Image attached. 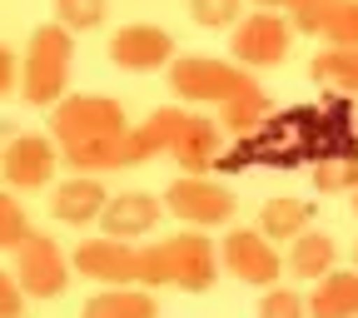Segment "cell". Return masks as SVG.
Masks as SVG:
<instances>
[{
	"label": "cell",
	"mask_w": 358,
	"mask_h": 318,
	"mask_svg": "<svg viewBox=\"0 0 358 318\" xmlns=\"http://www.w3.org/2000/svg\"><path fill=\"white\" fill-rule=\"evenodd\" d=\"M140 284L145 289L169 284V254H164V244H140Z\"/></svg>",
	"instance_id": "83f0119b"
},
{
	"label": "cell",
	"mask_w": 358,
	"mask_h": 318,
	"mask_svg": "<svg viewBox=\"0 0 358 318\" xmlns=\"http://www.w3.org/2000/svg\"><path fill=\"white\" fill-rule=\"evenodd\" d=\"M110 204L105 185H100V174H75L65 179V185H55V199H50V214L60 224H90V219H100Z\"/></svg>",
	"instance_id": "5bb4252c"
},
{
	"label": "cell",
	"mask_w": 358,
	"mask_h": 318,
	"mask_svg": "<svg viewBox=\"0 0 358 318\" xmlns=\"http://www.w3.org/2000/svg\"><path fill=\"white\" fill-rule=\"evenodd\" d=\"M129 134V129H124ZM124 134L110 140H80V145H60V164H70L75 174H105V169H124Z\"/></svg>",
	"instance_id": "ac0fdd59"
},
{
	"label": "cell",
	"mask_w": 358,
	"mask_h": 318,
	"mask_svg": "<svg viewBox=\"0 0 358 318\" xmlns=\"http://www.w3.org/2000/svg\"><path fill=\"white\" fill-rule=\"evenodd\" d=\"M268 120V95H264V85L259 80H249L234 100H224L219 105V124L224 129H234V134H249V129H259Z\"/></svg>",
	"instance_id": "44dd1931"
},
{
	"label": "cell",
	"mask_w": 358,
	"mask_h": 318,
	"mask_svg": "<svg viewBox=\"0 0 358 318\" xmlns=\"http://www.w3.org/2000/svg\"><path fill=\"white\" fill-rule=\"evenodd\" d=\"M319 40L338 45V50H358V0H334V10H329Z\"/></svg>",
	"instance_id": "603a6c76"
},
{
	"label": "cell",
	"mask_w": 358,
	"mask_h": 318,
	"mask_svg": "<svg viewBox=\"0 0 358 318\" xmlns=\"http://www.w3.org/2000/svg\"><path fill=\"white\" fill-rule=\"evenodd\" d=\"M105 6L110 0H55V25H65L70 35L95 30V25H105Z\"/></svg>",
	"instance_id": "cb8c5ba5"
},
{
	"label": "cell",
	"mask_w": 358,
	"mask_h": 318,
	"mask_svg": "<svg viewBox=\"0 0 358 318\" xmlns=\"http://www.w3.org/2000/svg\"><path fill=\"white\" fill-rule=\"evenodd\" d=\"M189 15L204 30H234L244 20V0H189Z\"/></svg>",
	"instance_id": "d4e9b609"
},
{
	"label": "cell",
	"mask_w": 358,
	"mask_h": 318,
	"mask_svg": "<svg viewBox=\"0 0 358 318\" xmlns=\"http://www.w3.org/2000/svg\"><path fill=\"white\" fill-rule=\"evenodd\" d=\"M105 55H110V65L134 70V75L164 70V65H174V35L164 25H124V30L110 35Z\"/></svg>",
	"instance_id": "8fae6325"
},
{
	"label": "cell",
	"mask_w": 358,
	"mask_h": 318,
	"mask_svg": "<svg viewBox=\"0 0 358 318\" xmlns=\"http://www.w3.org/2000/svg\"><path fill=\"white\" fill-rule=\"evenodd\" d=\"M294 20L289 15H279V10H254V15H244L239 25H234V35H229V55H234V65H244V70H268V65H284L289 55H294Z\"/></svg>",
	"instance_id": "277c9868"
},
{
	"label": "cell",
	"mask_w": 358,
	"mask_h": 318,
	"mask_svg": "<svg viewBox=\"0 0 358 318\" xmlns=\"http://www.w3.org/2000/svg\"><path fill=\"white\" fill-rule=\"evenodd\" d=\"M249 80H254V75H249L244 65H234V60H209V55H174V65H169L174 95L189 100V105H224V100H234Z\"/></svg>",
	"instance_id": "3957f363"
},
{
	"label": "cell",
	"mask_w": 358,
	"mask_h": 318,
	"mask_svg": "<svg viewBox=\"0 0 358 318\" xmlns=\"http://www.w3.org/2000/svg\"><path fill=\"white\" fill-rule=\"evenodd\" d=\"M303 229H313V204L294 199V194H274L259 209V234L264 239H299Z\"/></svg>",
	"instance_id": "e0dca14e"
},
{
	"label": "cell",
	"mask_w": 358,
	"mask_h": 318,
	"mask_svg": "<svg viewBox=\"0 0 358 318\" xmlns=\"http://www.w3.org/2000/svg\"><path fill=\"white\" fill-rule=\"evenodd\" d=\"M159 150H155V140L145 134V124H134L129 134H124V169L129 164H145V159H155Z\"/></svg>",
	"instance_id": "f546056e"
},
{
	"label": "cell",
	"mask_w": 358,
	"mask_h": 318,
	"mask_svg": "<svg viewBox=\"0 0 358 318\" xmlns=\"http://www.w3.org/2000/svg\"><path fill=\"white\" fill-rule=\"evenodd\" d=\"M70 268L75 263L65 259V249L50 234H35L30 229V239L15 249V279H20V289L30 298H60L65 284H70Z\"/></svg>",
	"instance_id": "52a82bcc"
},
{
	"label": "cell",
	"mask_w": 358,
	"mask_h": 318,
	"mask_svg": "<svg viewBox=\"0 0 358 318\" xmlns=\"http://www.w3.org/2000/svg\"><path fill=\"white\" fill-rule=\"evenodd\" d=\"M353 259H358V244H353Z\"/></svg>",
	"instance_id": "e575fe53"
},
{
	"label": "cell",
	"mask_w": 358,
	"mask_h": 318,
	"mask_svg": "<svg viewBox=\"0 0 358 318\" xmlns=\"http://www.w3.org/2000/svg\"><path fill=\"white\" fill-rule=\"evenodd\" d=\"M10 89H20V60L6 50V45H0V100H6Z\"/></svg>",
	"instance_id": "1f68e13d"
},
{
	"label": "cell",
	"mask_w": 358,
	"mask_h": 318,
	"mask_svg": "<svg viewBox=\"0 0 358 318\" xmlns=\"http://www.w3.org/2000/svg\"><path fill=\"white\" fill-rule=\"evenodd\" d=\"M75 65V35L65 25H40L20 55V95L30 105H60Z\"/></svg>",
	"instance_id": "6da1fadb"
},
{
	"label": "cell",
	"mask_w": 358,
	"mask_h": 318,
	"mask_svg": "<svg viewBox=\"0 0 358 318\" xmlns=\"http://www.w3.org/2000/svg\"><path fill=\"white\" fill-rule=\"evenodd\" d=\"M70 263L85 279H100L105 289L140 284V244H129V239H85L70 254Z\"/></svg>",
	"instance_id": "30bf717a"
},
{
	"label": "cell",
	"mask_w": 358,
	"mask_h": 318,
	"mask_svg": "<svg viewBox=\"0 0 358 318\" xmlns=\"http://www.w3.org/2000/svg\"><path fill=\"white\" fill-rule=\"evenodd\" d=\"M0 154H6V150H0Z\"/></svg>",
	"instance_id": "d590c367"
},
{
	"label": "cell",
	"mask_w": 358,
	"mask_h": 318,
	"mask_svg": "<svg viewBox=\"0 0 358 318\" xmlns=\"http://www.w3.org/2000/svg\"><path fill=\"white\" fill-rule=\"evenodd\" d=\"M334 268H338V244H334V234L303 229V234L294 239V249H289V274H294V279H313V284H319L324 274H334Z\"/></svg>",
	"instance_id": "2e32d148"
},
{
	"label": "cell",
	"mask_w": 358,
	"mask_h": 318,
	"mask_svg": "<svg viewBox=\"0 0 358 318\" xmlns=\"http://www.w3.org/2000/svg\"><path fill=\"white\" fill-rule=\"evenodd\" d=\"M55 164H60V145L45 140V134H15L0 154V174H6L10 189H45Z\"/></svg>",
	"instance_id": "7c38bea8"
},
{
	"label": "cell",
	"mask_w": 358,
	"mask_h": 318,
	"mask_svg": "<svg viewBox=\"0 0 358 318\" xmlns=\"http://www.w3.org/2000/svg\"><path fill=\"white\" fill-rule=\"evenodd\" d=\"M219 263L229 268L239 284H254V289H274V279L284 274L274 244H268L259 229H229L224 244H219Z\"/></svg>",
	"instance_id": "9c48e42d"
},
{
	"label": "cell",
	"mask_w": 358,
	"mask_h": 318,
	"mask_svg": "<svg viewBox=\"0 0 358 318\" xmlns=\"http://www.w3.org/2000/svg\"><path fill=\"white\" fill-rule=\"evenodd\" d=\"M308 318H358V274L348 268L324 274L308 294Z\"/></svg>",
	"instance_id": "9a60e30c"
},
{
	"label": "cell",
	"mask_w": 358,
	"mask_h": 318,
	"mask_svg": "<svg viewBox=\"0 0 358 318\" xmlns=\"http://www.w3.org/2000/svg\"><path fill=\"white\" fill-rule=\"evenodd\" d=\"M313 189L319 194H353L358 189V159L353 154H329L324 164H313Z\"/></svg>",
	"instance_id": "7402d4cb"
},
{
	"label": "cell",
	"mask_w": 358,
	"mask_h": 318,
	"mask_svg": "<svg viewBox=\"0 0 358 318\" xmlns=\"http://www.w3.org/2000/svg\"><path fill=\"white\" fill-rule=\"evenodd\" d=\"M329 10H334V0H308V6H299L289 20H294V30H299V35H324Z\"/></svg>",
	"instance_id": "f1b7e54d"
},
{
	"label": "cell",
	"mask_w": 358,
	"mask_h": 318,
	"mask_svg": "<svg viewBox=\"0 0 358 318\" xmlns=\"http://www.w3.org/2000/svg\"><path fill=\"white\" fill-rule=\"evenodd\" d=\"M80 318H159V308H155V298L145 289L124 284V289H105L95 298H85Z\"/></svg>",
	"instance_id": "d6986e66"
},
{
	"label": "cell",
	"mask_w": 358,
	"mask_h": 318,
	"mask_svg": "<svg viewBox=\"0 0 358 318\" xmlns=\"http://www.w3.org/2000/svg\"><path fill=\"white\" fill-rule=\"evenodd\" d=\"M353 214H358V189H353Z\"/></svg>",
	"instance_id": "836d02e7"
},
{
	"label": "cell",
	"mask_w": 358,
	"mask_h": 318,
	"mask_svg": "<svg viewBox=\"0 0 358 318\" xmlns=\"http://www.w3.org/2000/svg\"><path fill=\"white\" fill-rule=\"evenodd\" d=\"M159 224V199L145 194V189H124V194H110L105 214H100V229L105 239H145L150 229Z\"/></svg>",
	"instance_id": "4fadbf2b"
},
{
	"label": "cell",
	"mask_w": 358,
	"mask_h": 318,
	"mask_svg": "<svg viewBox=\"0 0 358 318\" xmlns=\"http://www.w3.org/2000/svg\"><path fill=\"white\" fill-rule=\"evenodd\" d=\"M259 10H284V15H294L299 6H308V0H254Z\"/></svg>",
	"instance_id": "d6a6232c"
},
{
	"label": "cell",
	"mask_w": 358,
	"mask_h": 318,
	"mask_svg": "<svg viewBox=\"0 0 358 318\" xmlns=\"http://www.w3.org/2000/svg\"><path fill=\"white\" fill-rule=\"evenodd\" d=\"M25 239H30V219H25L20 199H10L0 189V254H15Z\"/></svg>",
	"instance_id": "484cf974"
},
{
	"label": "cell",
	"mask_w": 358,
	"mask_h": 318,
	"mask_svg": "<svg viewBox=\"0 0 358 318\" xmlns=\"http://www.w3.org/2000/svg\"><path fill=\"white\" fill-rule=\"evenodd\" d=\"M20 308H25V289H20V279L0 268V318H20Z\"/></svg>",
	"instance_id": "4dcf8cb0"
},
{
	"label": "cell",
	"mask_w": 358,
	"mask_h": 318,
	"mask_svg": "<svg viewBox=\"0 0 358 318\" xmlns=\"http://www.w3.org/2000/svg\"><path fill=\"white\" fill-rule=\"evenodd\" d=\"M259 318H308V298L294 289H268L259 303Z\"/></svg>",
	"instance_id": "4316f807"
},
{
	"label": "cell",
	"mask_w": 358,
	"mask_h": 318,
	"mask_svg": "<svg viewBox=\"0 0 358 318\" xmlns=\"http://www.w3.org/2000/svg\"><path fill=\"white\" fill-rule=\"evenodd\" d=\"M308 75L319 80V89L358 95V50H338V45H329V50H319V55H313Z\"/></svg>",
	"instance_id": "ffe728a7"
},
{
	"label": "cell",
	"mask_w": 358,
	"mask_h": 318,
	"mask_svg": "<svg viewBox=\"0 0 358 318\" xmlns=\"http://www.w3.org/2000/svg\"><path fill=\"white\" fill-rule=\"evenodd\" d=\"M164 209L174 219H185L189 229H214V224H229L234 219L239 199L224 185H214L209 174H179L174 185L164 189Z\"/></svg>",
	"instance_id": "8992f818"
},
{
	"label": "cell",
	"mask_w": 358,
	"mask_h": 318,
	"mask_svg": "<svg viewBox=\"0 0 358 318\" xmlns=\"http://www.w3.org/2000/svg\"><path fill=\"white\" fill-rule=\"evenodd\" d=\"M145 134L155 140V150L174 154L185 174H209L219 159V124L189 110H155L145 120Z\"/></svg>",
	"instance_id": "7a4b0ae2"
},
{
	"label": "cell",
	"mask_w": 358,
	"mask_h": 318,
	"mask_svg": "<svg viewBox=\"0 0 358 318\" xmlns=\"http://www.w3.org/2000/svg\"><path fill=\"white\" fill-rule=\"evenodd\" d=\"M124 105L110 95H70L50 115V140L55 145H80V140H110L124 134Z\"/></svg>",
	"instance_id": "5b68a950"
},
{
	"label": "cell",
	"mask_w": 358,
	"mask_h": 318,
	"mask_svg": "<svg viewBox=\"0 0 358 318\" xmlns=\"http://www.w3.org/2000/svg\"><path fill=\"white\" fill-rule=\"evenodd\" d=\"M164 254H169V284L185 289V294H209L219 284V244L204 239V229H185L164 239Z\"/></svg>",
	"instance_id": "ba28073f"
}]
</instances>
